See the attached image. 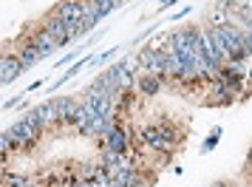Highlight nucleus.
I'll return each instance as SVG.
<instances>
[{
	"mask_svg": "<svg viewBox=\"0 0 252 187\" xmlns=\"http://www.w3.org/2000/svg\"><path fill=\"white\" fill-rule=\"evenodd\" d=\"M40 130H43V119L37 117V111H29L23 119H17L12 128L6 130L9 139L14 142V148H32L40 139Z\"/></svg>",
	"mask_w": 252,
	"mask_h": 187,
	"instance_id": "1",
	"label": "nucleus"
},
{
	"mask_svg": "<svg viewBox=\"0 0 252 187\" xmlns=\"http://www.w3.org/2000/svg\"><path fill=\"white\" fill-rule=\"evenodd\" d=\"M136 77L139 74H153V77H164V48H142L136 57Z\"/></svg>",
	"mask_w": 252,
	"mask_h": 187,
	"instance_id": "2",
	"label": "nucleus"
},
{
	"mask_svg": "<svg viewBox=\"0 0 252 187\" xmlns=\"http://www.w3.org/2000/svg\"><path fill=\"white\" fill-rule=\"evenodd\" d=\"M130 145H133V130L127 128V125H122L119 117H116V125L102 139V148H111V151H116V153H130Z\"/></svg>",
	"mask_w": 252,
	"mask_h": 187,
	"instance_id": "3",
	"label": "nucleus"
},
{
	"mask_svg": "<svg viewBox=\"0 0 252 187\" xmlns=\"http://www.w3.org/2000/svg\"><path fill=\"white\" fill-rule=\"evenodd\" d=\"M207 94H210V99H207V105H229V102H235L238 96L229 91V85L221 77H213V80L207 82Z\"/></svg>",
	"mask_w": 252,
	"mask_h": 187,
	"instance_id": "4",
	"label": "nucleus"
},
{
	"mask_svg": "<svg viewBox=\"0 0 252 187\" xmlns=\"http://www.w3.org/2000/svg\"><path fill=\"white\" fill-rule=\"evenodd\" d=\"M43 29H46L48 34L57 40V46H60V48L65 46V43H71V40H74V34H77V23L68 26V23H63V20H57L54 14L48 17L46 23H43Z\"/></svg>",
	"mask_w": 252,
	"mask_h": 187,
	"instance_id": "5",
	"label": "nucleus"
},
{
	"mask_svg": "<svg viewBox=\"0 0 252 187\" xmlns=\"http://www.w3.org/2000/svg\"><path fill=\"white\" fill-rule=\"evenodd\" d=\"M82 12H85V0H63L51 14H54L57 20H63V23L74 26V23L82 20Z\"/></svg>",
	"mask_w": 252,
	"mask_h": 187,
	"instance_id": "6",
	"label": "nucleus"
},
{
	"mask_svg": "<svg viewBox=\"0 0 252 187\" xmlns=\"http://www.w3.org/2000/svg\"><path fill=\"white\" fill-rule=\"evenodd\" d=\"M116 68V88H119V91H130V88H133V85H136V60H119V62H116L114 65Z\"/></svg>",
	"mask_w": 252,
	"mask_h": 187,
	"instance_id": "7",
	"label": "nucleus"
},
{
	"mask_svg": "<svg viewBox=\"0 0 252 187\" xmlns=\"http://www.w3.org/2000/svg\"><path fill=\"white\" fill-rule=\"evenodd\" d=\"M20 74H23V65H20L17 54H0V85L14 82Z\"/></svg>",
	"mask_w": 252,
	"mask_h": 187,
	"instance_id": "8",
	"label": "nucleus"
},
{
	"mask_svg": "<svg viewBox=\"0 0 252 187\" xmlns=\"http://www.w3.org/2000/svg\"><path fill=\"white\" fill-rule=\"evenodd\" d=\"M139 142H142V148L150 153H167L164 151V142L159 136V125H145V128L139 130Z\"/></svg>",
	"mask_w": 252,
	"mask_h": 187,
	"instance_id": "9",
	"label": "nucleus"
},
{
	"mask_svg": "<svg viewBox=\"0 0 252 187\" xmlns=\"http://www.w3.org/2000/svg\"><path fill=\"white\" fill-rule=\"evenodd\" d=\"M32 40H34L37 43V48H40V57H51V54H54V51H57V40H54V37L48 34L46 29H43V26H37V29H32Z\"/></svg>",
	"mask_w": 252,
	"mask_h": 187,
	"instance_id": "10",
	"label": "nucleus"
},
{
	"mask_svg": "<svg viewBox=\"0 0 252 187\" xmlns=\"http://www.w3.org/2000/svg\"><path fill=\"white\" fill-rule=\"evenodd\" d=\"M14 54H17V60H20L23 71H26V68H34L37 62L43 60V57H40V48H37V43L32 40V37H29V40H26V43H23L20 48H17Z\"/></svg>",
	"mask_w": 252,
	"mask_h": 187,
	"instance_id": "11",
	"label": "nucleus"
},
{
	"mask_svg": "<svg viewBox=\"0 0 252 187\" xmlns=\"http://www.w3.org/2000/svg\"><path fill=\"white\" fill-rule=\"evenodd\" d=\"M80 108V99L74 96H60L57 99V117H60V125H74V114Z\"/></svg>",
	"mask_w": 252,
	"mask_h": 187,
	"instance_id": "12",
	"label": "nucleus"
},
{
	"mask_svg": "<svg viewBox=\"0 0 252 187\" xmlns=\"http://www.w3.org/2000/svg\"><path fill=\"white\" fill-rule=\"evenodd\" d=\"M164 85V77H153V74H139L136 77V88L142 96H156Z\"/></svg>",
	"mask_w": 252,
	"mask_h": 187,
	"instance_id": "13",
	"label": "nucleus"
},
{
	"mask_svg": "<svg viewBox=\"0 0 252 187\" xmlns=\"http://www.w3.org/2000/svg\"><path fill=\"white\" fill-rule=\"evenodd\" d=\"M37 117L43 119V128H48V125H60V117H57V99H48V102H43V105H37Z\"/></svg>",
	"mask_w": 252,
	"mask_h": 187,
	"instance_id": "14",
	"label": "nucleus"
},
{
	"mask_svg": "<svg viewBox=\"0 0 252 187\" xmlns=\"http://www.w3.org/2000/svg\"><path fill=\"white\" fill-rule=\"evenodd\" d=\"M125 187H153V176H148L139 167V170H133V173L125 179Z\"/></svg>",
	"mask_w": 252,
	"mask_h": 187,
	"instance_id": "15",
	"label": "nucleus"
},
{
	"mask_svg": "<svg viewBox=\"0 0 252 187\" xmlns=\"http://www.w3.org/2000/svg\"><path fill=\"white\" fill-rule=\"evenodd\" d=\"M94 3H96V17H99V20H105V17L119 6L116 0H94Z\"/></svg>",
	"mask_w": 252,
	"mask_h": 187,
	"instance_id": "16",
	"label": "nucleus"
},
{
	"mask_svg": "<svg viewBox=\"0 0 252 187\" xmlns=\"http://www.w3.org/2000/svg\"><path fill=\"white\" fill-rule=\"evenodd\" d=\"M221 136H224V130H221V128H213V133L207 136L204 148H201V153H210V151H213V148L218 145V139H221Z\"/></svg>",
	"mask_w": 252,
	"mask_h": 187,
	"instance_id": "17",
	"label": "nucleus"
},
{
	"mask_svg": "<svg viewBox=\"0 0 252 187\" xmlns=\"http://www.w3.org/2000/svg\"><path fill=\"white\" fill-rule=\"evenodd\" d=\"M12 151H17V148H14V142L9 139V133H0V159H6Z\"/></svg>",
	"mask_w": 252,
	"mask_h": 187,
	"instance_id": "18",
	"label": "nucleus"
},
{
	"mask_svg": "<svg viewBox=\"0 0 252 187\" xmlns=\"http://www.w3.org/2000/svg\"><path fill=\"white\" fill-rule=\"evenodd\" d=\"M20 102H23V96H14V99H6V102H3V108H6V111H9V108L20 105Z\"/></svg>",
	"mask_w": 252,
	"mask_h": 187,
	"instance_id": "19",
	"label": "nucleus"
},
{
	"mask_svg": "<svg viewBox=\"0 0 252 187\" xmlns=\"http://www.w3.org/2000/svg\"><path fill=\"white\" fill-rule=\"evenodd\" d=\"M247 85H250V91H252V60H247Z\"/></svg>",
	"mask_w": 252,
	"mask_h": 187,
	"instance_id": "20",
	"label": "nucleus"
},
{
	"mask_svg": "<svg viewBox=\"0 0 252 187\" xmlns=\"http://www.w3.org/2000/svg\"><path fill=\"white\" fill-rule=\"evenodd\" d=\"M74 57H77V51H71L68 57H63V60H60V65H68V62H71ZM60 65H57V68H60Z\"/></svg>",
	"mask_w": 252,
	"mask_h": 187,
	"instance_id": "21",
	"label": "nucleus"
},
{
	"mask_svg": "<svg viewBox=\"0 0 252 187\" xmlns=\"http://www.w3.org/2000/svg\"><path fill=\"white\" fill-rule=\"evenodd\" d=\"M179 0H161V9H170V6H176Z\"/></svg>",
	"mask_w": 252,
	"mask_h": 187,
	"instance_id": "22",
	"label": "nucleus"
},
{
	"mask_svg": "<svg viewBox=\"0 0 252 187\" xmlns=\"http://www.w3.org/2000/svg\"><path fill=\"white\" fill-rule=\"evenodd\" d=\"M247 167H250V173H252V148H250V153H247Z\"/></svg>",
	"mask_w": 252,
	"mask_h": 187,
	"instance_id": "23",
	"label": "nucleus"
},
{
	"mask_svg": "<svg viewBox=\"0 0 252 187\" xmlns=\"http://www.w3.org/2000/svg\"><path fill=\"white\" fill-rule=\"evenodd\" d=\"M218 3H221V6H229V9H232V3H235V0H218Z\"/></svg>",
	"mask_w": 252,
	"mask_h": 187,
	"instance_id": "24",
	"label": "nucleus"
},
{
	"mask_svg": "<svg viewBox=\"0 0 252 187\" xmlns=\"http://www.w3.org/2000/svg\"><path fill=\"white\" fill-rule=\"evenodd\" d=\"M213 187H229V185H227V182H216Z\"/></svg>",
	"mask_w": 252,
	"mask_h": 187,
	"instance_id": "25",
	"label": "nucleus"
},
{
	"mask_svg": "<svg viewBox=\"0 0 252 187\" xmlns=\"http://www.w3.org/2000/svg\"><path fill=\"white\" fill-rule=\"evenodd\" d=\"M116 3H119V6H122V3H127V0H116Z\"/></svg>",
	"mask_w": 252,
	"mask_h": 187,
	"instance_id": "26",
	"label": "nucleus"
},
{
	"mask_svg": "<svg viewBox=\"0 0 252 187\" xmlns=\"http://www.w3.org/2000/svg\"><path fill=\"white\" fill-rule=\"evenodd\" d=\"M0 162H3V159H0Z\"/></svg>",
	"mask_w": 252,
	"mask_h": 187,
	"instance_id": "27",
	"label": "nucleus"
}]
</instances>
